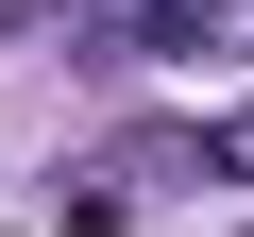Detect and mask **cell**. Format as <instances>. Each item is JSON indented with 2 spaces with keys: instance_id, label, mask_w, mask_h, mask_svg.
Wrapping results in <instances>:
<instances>
[{
  "instance_id": "cell-1",
  "label": "cell",
  "mask_w": 254,
  "mask_h": 237,
  "mask_svg": "<svg viewBox=\"0 0 254 237\" xmlns=\"http://www.w3.org/2000/svg\"><path fill=\"white\" fill-rule=\"evenodd\" d=\"M187 170H220V186H254V118H203V136H187Z\"/></svg>"
},
{
  "instance_id": "cell-2",
  "label": "cell",
  "mask_w": 254,
  "mask_h": 237,
  "mask_svg": "<svg viewBox=\"0 0 254 237\" xmlns=\"http://www.w3.org/2000/svg\"><path fill=\"white\" fill-rule=\"evenodd\" d=\"M203 17H254V0H170V34H203Z\"/></svg>"
}]
</instances>
